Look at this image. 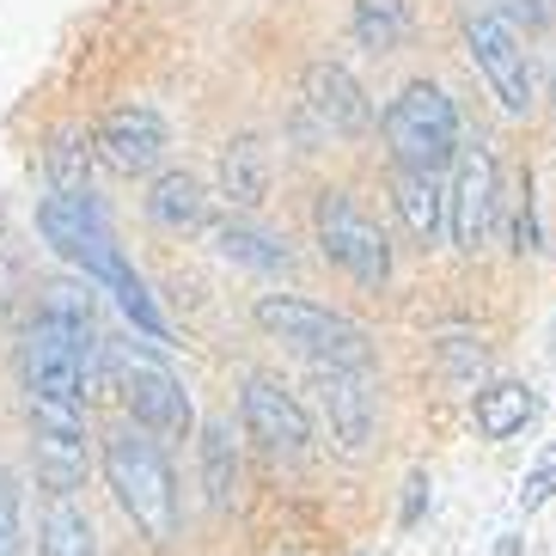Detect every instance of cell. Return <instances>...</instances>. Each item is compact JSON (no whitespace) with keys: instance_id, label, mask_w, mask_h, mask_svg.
<instances>
[{"instance_id":"obj_12","label":"cell","mask_w":556,"mask_h":556,"mask_svg":"<svg viewBox=\"0 0 556 556\" xmlns=\"http://www.w3.org/2000/svg\"><path fill=\"white\" fill-rule=\"evenodd\" d=\"M300 99H306V116L318 123V135H330V141H361L374 129V104L343 62H312L300 74Z\"/></svg>"},{"instance_id":"obj_15","label":"cell","mask_w":556,"mask_h":556,"mask_svg":"<svg viewBox=\"0 0 556 556\" xmlns=\"http://www.w3.org/2000/svg\"><path fill=\"white\" fill-rule=\"evenodd\" d=\"M220 197L232 208H263V197H269V148H263V135H232L220 148Z\"/></svg>"},{"instance_id":"obj_11","label":"cell","mask_w":556,"mask_h":556,"mask_svg":"<svg viewBox=\"0 0 556 556\" xmlns=\"http://www.w3.org/2000/svg\"><path fill=\"white\" fill-rule=\"evenodd\" d=\"M31 458L50 495H74L86 483V409L31 404Z\"/></svg>"},{"instance_id":"obj_13","label":"cell","mask_w":556,"mask_h":556,"mask_svg":"<svg viewBox=\"0 0 556 556\" xmlns=\"http://www.w3.org/2000/svg\"><path fill=\"white\" fill-rule=\"evenodd\" d=\"M99 160L111 165V172H123V178H141V172H153V165L165 160V148H172V129H165V116L153 111V104H123V111H111L99 123Z\"/></svg>"},{"instance_id":"obj_20","label":"cell","mask_w":556,"mask_h":556,"mask_svg":"<svg viewBox=\"0 0 556 556\" xmlns=\"http://www.w3.org/2000/svg\"><path fill=\"white\" fill-rule=\"evenodd\" d=\"M37 556H99V539H92V520L74 495H50L43 507V532H37Z\"/></svg>"},{"instance_id":"obj_17","label":"cell","mask_w":556,"mask_h":556,"mask_svg":"<svg viewBox=\"0 0 556 556\" xmlns=\"http://www.w3.org/2000/svg\"><path fill=\"white\" fill-rule=\"evenodd\" d=\"M148 220L160 232H202L208 220V197H202V184L190 172H160L148 190Z\"/></svg>"},{"instance_id":"obj_19","label":"cell","mask_w":556,"mask_h":556,"mask_svg":"<svg viewBox=\"0 0 556 556\" xmlns=\"http://www.w3.org/2000/svg\"><path fill=\"white\" fill-rule=\"evenodd\" d=\"M532 416H539V397L520 379H502L490 392H477V428H483V441H514Z\"/></svg>"},{"instance_id":"obj_14","label":"cell","mask_w":556,"mask_h":556,"mask_svg":"<svg viewBox=\"0 0 556 556\" xmlns=\"http://www.w3.org/2000/svg\"><path fill=\"white\" fill-rule=\"evenodd\" d=\"M214 251L227 263H239V269H257V276H288V269H294L288 239L257 227V220H227V227H214Z\"/></svg>"},{"instance_id":"obj_3","label":"cell","mask_w":556,"mask_h":556,"mask_svg":"<svg viewBox=\"0 0 556 556\" xmlns=\"http://www.w3.org/2000/svg\"><path fill=\"white\" fill-rule=\"evenodd\" d=\"M251 318H257L263 337H276L281 349L306 355L312 367H374L367 330L355 318H343V312L306 300V294H257Z\"/></svg>"},{"instance_id":"obj_16","label":"cell","mask_w":556,"mask_h":556,"mask_svg":"<svg viewBox=\"0 0 556 556\" xmlns=\"http://www.w3.org/2000/svg\"><path fill=\"white\" fill-rule=\"evenodd\" d=\"M392 202H397V214H404V227L416 232L422 245H434V239L446 232V184H441V172H397Z\"/></svg>"},{"instance_id":"obj_25","label":"cell","mask_w":556,"mask_h":556,"mask_svg":"<svg viewBox=\"0 0 556 556\" xmlns=\"http://www.w3.org/2000/svg\"><path fill=\"white\" fill-rule=\"evenodd\" d=\"M422 495H428V477L416 471V477H409V495H404V526L422 520Z\"/></svg>"},{"instance_id":"obj_9","label":"cell","mask_w":556,"mask_h":556,"mask_svg":"<svg viewBox=\"0 0 556 556\" xmlns=\"http://www.w3.org/2000/svg\"><path fill=\"white\" fill-rule=\"evenodd\" d=\"M495 197H502V172H495L490 141H465L458 153V178L446 190V232L458 251H483L495 227Z\"/></svg>"},{"instance_id":"obj_7","label":"cell","mask_w":556,"mask_h":556,"mask_svg":"<svg viewBox=\"0 0 556 556\" xmlns=\"http://www.w3.org/2000/svg\"><path fill=\"white\" fill-rule=\"evenodd\" d=\"M465 55H471L477 80L490 86L507 116H526L539 104V80H532V62H526V37L495 7L465 18Z\"/></svg>"},{"instance_id":"obj_24","label":"cell","mask_w":556,"mask_h":556,"mask_svg":"<svg viewBox=\"0 0 556 556\" xmlns=\"http://www.w3.org/2000/svg\"><path fill=\"white\" fill-rule=\"evenodd\" d=\"M0 556H18V483L0 471Z\"/></svg>"},{"instance_id":"obj_27","label":"cell","mask_w":556,"mask_h":556,"mask_svg":"<svg viewBox=\"0 0 556 556\" xmlns=\"http://www.w3.org/2000/svg\"><path fill=\"white\" fill-rule=\"evenodd\" d=\"M551 13H556V0H551Z\"/></svg>"},{"instance_id":"obj_21","label":"cell","mask_w":556,"mask_h":556,"mask_svg":"<svg viewBox=\"0 0 556 556\" xmlns=\"http://www.w3.org/2000/svg\"><path fill=\"white\" fill-rule=\"evenodd\" d=\"M409 31H416V25H409L404 0H355V43L361 50H374V55L404 50Z\"/></svg>"},{"instance_id":"obj_5","label":"cell","mask_w":556,"mask_h":556,"mask_svg":"<svg viewBox=\"0 0 556 556\" xmlns=\"http://www.w3.org/2000/svg\"><path fill=\"white\" fill-rule=\"evenodd\" d=\"M111 386H116V397H123V409H129V422L148 428V434L178 441V434H190V422H197L184 379L141 343L111 337Z\"/></svg>"},{"instance_id":"obj_18","label":"cell","mask_w":556,"mask_h":556,"mask_svg":"<svg viewBox=\"0 0 556 556\" xmlns=\"http://www.w3.org/2000/svg\"><path fill=\"white\" fill-rule=\"evenodd\" d=\"M197 458H202V502H208L214 514H227L232 495H239V441H232V422L202 428Z\"/></svg>"},{"instance_id":"obj_2","label":"cell","mask_w":556,"mask_h":556,"mask_svg":"<svg viewBox=\"0 0 556 556\" xmlns=\"http://www.w3.org/2000/svg\"><path fill=\"white\" fill-rule=\"evenodd\" d=\"M104 483H111L116 507L129 514L153 544L178 532V477L160 453V434L148 428H116L104 434Z\"/></svg>"},{"instance_id":"obj_26","label":"cell","mask_w":556,"mask_h":556,"mask_svg":"<svg viewBox=\"0 0 556 556\" xmlns=\"http://www.w3.org/2000/svg\"><path fill=\"white\" fill-rule=\"evenodd\" d=\"M495 556H520V539H502V551Z\"/></svg>"},{"instance_id":"obj_1","label":"cell","mask_w":556,"mask_h":556,"mask_svg":"<svg viewBox=\"0 0 556 556\" xmlns=\"http://www.w3.org/2000/svg\"><path fill=\"white\" fill-rule=\"evenodd\" d=\"M37 232L55 245V257H67L86 281H99L104 294L135 318L141 337L165 343V318L153 312L141 276L129 269V257H123V245H116V232H111V220H104L99 197H55L50 190V197L37 202Z\"/></svg>"},{"instance_id":"obj_6","label":"cell","mask_w":556,"mask_h":556,"mask_svg":"<svg viewBox=\"0 0 556 556\" xmlns=\"http://www.w3.org/2000/svg\"><path fill=\"white\" fill-rule=\"evenodd\" d=\"M312 232H318L325 263H337L349 281H361V288H386V281H392V245H386L379 220L361 208L349 190H325V197H318Z\"/></svg>"},{"instance_id":"obj_23","label":"cell","mask_w":556,"mask_h":556,"mask_svg":"<svg viewBox=\"0 0 556 556\" xmlns=\"http://www.w3.org/2000/svg\"><path fill=\"white\" fill-rule=\"evenodd\" d=\"M551 495H556V446H544L539 465H532V477L520 483V507L532 514V507H544Z\"/></svg>"},{"instance_id":"obj_22","label":"cell","mask_w":556,"mask_h":556,"mask_svg":"<svg viewBox=\"0 0 556 556\" xmlns=\"http://www.w3.org/2000/svg\"><path fill=\"white\" fill-rule=\"evenodd\" d=\"M92 148H99V141H86L80 129H62L50 141L43 165H50L55 197H92Z\"/></svg>"},{"instance_id":"obj_8","label":"cell","mask_w":556,"mask_h":556,"mask_svg":"<svg viewBox=\"0 0 556 556\" xmlns=\"http://www.w3.org/2000/svg\"><path fill=\"white\" fill-rule=\"evenodd\" d=\"M239 428H245L276 465H300V458L312 453L306 404H300L288 386H276V379H263V374H251L245 386H239Z\"/></svg>"},{"instance_id":"obj_4","label":"cell","mask_w":556,"mask_h":556,"mask_svg":"<svg viewBox=\"0 0 556 556\" xmlns=\"http://www.w3.org/2000/svg\"><path fill=\"white\" fill-rule=\"evenodd\" d=\"M386 153H392L397 172H446L465 153L458 104L434 80H409L386 111Z\"/></svg>"},{"instance_id":"obj_10","label":"cell","mask_w":556,"mask_h":556,"mask_svg":"<svg viewBox=\"0 0 556 556\" xmlns=\"http://www.w3.org/2000/svg\"><path fill=\"white\" fill-rule=\"evenodd\" d=\"M312 392H318V409H325L330 446L343 458H361L374 446V386H367V367H312Z\"/></svg>"}]
</instances>
